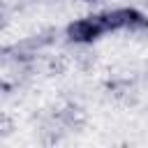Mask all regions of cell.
Returning a JSON list of instances; mask_svg holds the SVG:
<instances>
[{
	"mask_svg": "<svg viewBox=\"0 0 148 148\" xmlns=\"http://www.w3.org/2000/svg\"><path fill=\"white\" fill-rule=\"evenodd\" d=\"M99 21L106 32H118V30H148V16L139 12L136 7H118V9H106L99 12Z\"/></svg>",
	"mask_w": 148,
	"mask_h": 148,
	"instance_id": "obj_1",
	"label": "cell"
},
{
	"mask_svg": "<svg viewBox=\"0 0 148 148\" xmlns=\"http://www.w3.org/2000/svg\"><path fill=\"white\" fill-rule=\"evenodd\" d=\"M104 32H106V30H104V25H102V21H99V14L76 18V21H72V23L65 28L67 39L74 42V44H92V42H97Z\"/></svg>",
	"mask_w": 148,
	"mask_h": 148,
	"instance_id": "obj_2",
	"label": "cell"
}]
</instances>
